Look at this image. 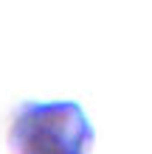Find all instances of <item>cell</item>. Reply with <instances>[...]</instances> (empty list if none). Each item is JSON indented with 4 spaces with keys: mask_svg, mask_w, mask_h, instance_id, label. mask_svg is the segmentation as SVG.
<instances>
[{
    "mask_svg": "<svg viewBox=\"0 0 152 154\" xmlns=\"http://www.w3.org/2000/svg\"><path fill=\"white\" fill-rule=\"evenodd\" d=\"M6 140L11 154H90L96 129L76 101H23Z\"/></svg>",
    "mask_w": 152,
    "mask_h": 154,
    "instance_id": "1",
    "label": "cell"
}]
</instances>
